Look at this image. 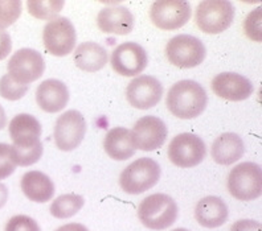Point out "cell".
I'll list each match as a JSON object with an SVG mask.
<instances>
[{"instance_id":"obj_1","label":"cell","mask_w":262,"mask_h":231,"mask_svg":"<svg viewBox=\"0 0 262 231\" xmlns=\"http://www.w3.org/2000/svg\"><path fill=\"white\" fill-rule=\"evenodd\" d=\"M208 95L204 87L191 80L176 82L169 87L166 105L169 113L179 119H193L204 113Z\"/></svg>"},{"instance_id":"obj_2","label":"cell","mask_w":262,"mask_h":231,"mask_svg":"<svg viewBox=\"0 0 262 231\" xmlns=\"http://www.w3.org/2000/svg\"><path fill=\"white\" fill-rule=\"evenodd\" d=\"M138 218L150 230H166L178 218V205L172 197L155 193L146 197L138 208Z\"/></svg>"},{"instance_id":"obj_3","label":"cell","mask_w":262,"mask_h":231,"mask_svg":"<svg viewBox=\"0 0 262 231\" xmlns=\"http://www.w3.org/2000/svg\"><path fill=\"white\" fill-rule=\"evenodd\" d=\"M162 174L159 164L150 158H141L122 170L121 189L127 194H141L157 185Z\"/></svg>"},{"instance_id":"obj_4","label":"cell","mask_w":262,"mask_h":231,"mask_svg":"<svg viewBox=\"0 0 262 231\" xmlns=\"http://www.w3.org/2000/svg\"><path fill=\"white\" fill-rule=\"evenodd\" d=\"M195 19L200 31L208 35H219L233 23L234 8L228 0H204L196 8Z\"/></svg>"},{"instance_id":"obj_5","label":"cell","mask_w":262,"mask_h":231,"mask_svg":"<svg viewBox=\"0 0 262 231\" xmlns=\"http://www.w3.org/2000/svg\"><path fill=\"white\" fill-rule=\"evenodd\" d=\"M228 190L238 201H253L262 193L261 167L254 163H241L230 170Z\"/></svg>"},{"instance_id":"obj_6","label":"cell","mask_w":262,"mask_h":231,"mask_svg":"<svg viewBox=\"0 0 262 231\" xmlns=\"http://www.w3.org/2000/svg\"><path fill=\"white\" fill-rule=\"evenodd\" d=\"M168 61L180 69L196 68L205 60L207 50L204 42L189 35L175 36L166 46Z\"/></svg>"},{"instance_id":"obj_7","label":"cell","mask_w":262,"mask_h":231,"mask_svg":"<svg viewBox=\"0 0 262 231\" xmlns=\"http://www.w3.org/2000/svg\"><path fill=\"white\" fill-rule=\"evenodd\" d=\"M42 42L47 52L56 57L72 53L76 46L77 33L71 20L67 17L51 20L42 31Z\"/></svg>"},{"instance_id":"obj_8","label":"cell","mask_w":262,"mask_h":231,"mask_svg":"<svg viewBox=\"0 0 262 231\" xmlns=\"http://www.w3.org/2000/svg\"><path fill=\"white\" fill-rule=\"evenodd\" d=\"M207 155V147L202 138L193 134H180L168 145V158L179 168H193L202 164Z\"/></svg>"},{"instance_id":"obj_9","label":"cell","mask_w":262,"mask_h":231,"mask_svg":"<svg viewBox=\"0 0 262 231\" xmlns=\"http://www.w3.org/2000/svg\"><path fill=\"white\" fill-rule=\"evenodd\" d=\"M191 15V6L183 0H158L150 8L151 23L162 31L182 28L188 23Z\"/></svg>"},{"instance_id":"obj_10","label":"cell","mask_w":262,"mask_h":231,"mask_svg":"<svg viewBox=\"0 0 262 231\" xmlns=\"http://www.w3.org/2000/svg\"><path fill=\"white\" fill-rule=\"evenodd\" d=\"M7 69L8 75L15 82L29 86V84L37 81L44 74L45 62L37 50L24 48L13 53Z\"/></svg>"},{"instance_id":"obj_11","label":"cell","mask_w":262,"mask_h":231,"mask_svg":"<svg viewBox=\"0 0 262 231\" xmlns=\"http://www.w3.org/2000/svg\"><path fill=\"white\" fill-rule=\"evenodd\" d=\"M86 135V122L77 110H69L61 114L56 120L55 143L58 149L71 152L80 147Z\"/></svg>"},{"instance_id":"obj_12","label":"cell","mask_w":262,"mask_h":231,"mask_svg":"<svg viewBox=\"0 0 262 231\" xmlns=\"http://www.w3.org/2000/svg\"><path fill=\"white\" fill-rule=\"evenodd\" d=\"M131 140L135 149L155 151L164 144L167 139V125L157 116H143L131 130Z\"/></svg>"},{"instance_id":"obj_13","label":"cell","mask_w":262,"mask_h":231,"mask_svg":"<svg viewBox=\"0 0 262 231\" xmlns=\"http://www.w3.org/2000/svg\"><path fill=\"white\" fill-rule=\"evenodd\" d=\"M110 62L114 71L123 77H135L146 69L148 57L143 46L137 42H123L114 49Z\"/></svg>"},{"instance_id":"obj_14","label":"cell","mask_w":262,"mask_h":231,"mask_svg":"<svg viewBox=\"0 0 262 231\" xmlns=\"http://www.w3.org/2000/svg\"><path fill=\"white\" fill-rule=\"evenodd\" d=\"M163 86L151 75H139L128 84L126 98L131 106L138 110L152 109L162 100Z\"/></svg>"},{"instance_id":"obj_15","label":"cell","mask_w":262,"mask_h":231,"mask_svg":"<svg viewBox=\"0 0 262 231\" xmlns=\"http://www.w3.org/2000/svg\"><path fill=\"white\" fill-rule=\"evenodd\" d=\"M10 136L13 141V148L29 149L41 145V124L35 116L29 114H19L11 120Z\"/></svg>"},{"instance_id":"obj_16","label":"cell","mask_w":262,"mask_h":231,"mask_svg":"<svg viewBox=\"0 0 262 231\" xmlns=\"http://www.w3.org/2000/svg\"><path fill=\"white\" fill-rule=\"evenodd\" d=\"M212 90L223 99L241 102L253 94V84L241 74L220 73L212 80Z\"/></svg>"},{"instance_id":"obj_17","label":"cell","mask_w":262,"mask_h":231,"mask_svg":"<svg viewBox=\"0 0 262 231\" xmlns=\"http://www.w3.org/2000/svg\"><path fill=\"white\" fill-rule=\"evenodd\" d=\"M36 102L38 107L49 114H56L67 107L69 102L68 86L58 80H47L38 85L36 90Z\"/></svg>"},{"instance_id":"obj_18","label":"cell","mask_w":262,"mask_h":231,"mask_svg":"<svg viewBox=\"0 0 262 231\" xmlns=\"http://www.w3.org/2000/svg\"><path fill=\"white\" fill-rule=\"evenodd\" d=\"M97 25L101 32L107 35L125 36L134 28V16L126 7H106L99 11Z\"/></svg>"},{"instance_id":"obj_19","label":"cell","mask_w":262,"mask_h":231,"mask_svg":"<svg viewBox=\"0 0 262 231\" xmlns=\"http://www.w3.org/2000/svg\"><path fill=\"white\" fill-rule=\"evenodd\" d=\"M228 206L220 197H204L195 209V218L199 225L207 228L220 227L228 221Z\"/></svg>"},{"instance_id":"obj_20","label":"cell","mask_w":262,"mask_h":231,"mask_svg":"<svg viewBox=\"0 0 262 231\" xmlns=\"http://www.w3.org/2000/svg\"><path fill=\"white\" fill-rule=\"evenodd\" d=\"M245 153L243 139L233 132H227L213 141L211 148L212 159L219 165H230L240 160Z\"/></svg>"},{"instance_id":"obj_21","label":"cell","mask_w":262,"mask_h":231,"mask_svg":"<svg viewBox=\"0 0 262 231\" xmlns=\"http://www.w3.org/2000/svg\"><path fill=\"white\" fill-rule=\"evenodd\" d=\"M21 190L28 199L37 203L48 202L55 196V184L40 170H31L21 177Z\"/></svg>"},{"instance_id":"obj_22","label":"cell","mask_w":262,"mask_h":231,"mask_svg":"<svg viewBox=\"0 0 262 231\" xmlns=\"http://www.w3.org/2000/svg\"><path fill=\"white\" fill-rule=\"evenodd\" d=\"M74 64L80 70L96 73L109 62V55L102 46L93 41L82 42L74 52Z\"/></svg>"},{"instance_id":"obj_23","label":"cell","mask_w":262,"mask_h":231,"mask_svg":"<svg viewBox=\"0 0 262 231\" xmlns=\"http://www.w3.org/2000/svg\"><path fill=\"white\" fill-rule=\"evenodd\" d=\"M103 148L109 158L117 161H125L133 158L137 151L131 140L130 130L123 127H115L106 134Z\"/></svg>"},{"instance_id":"obj_24","label":"cell","mask_w":262,"mask_h":231,"mask_svg":"<svg viewBox=\"0 0 262 231\" xmlns=\"http://www.w3.org/2000/svg\"><path fill=\"white\" fill-rule=\"evenodd\" d=\"M85 199L80 194H64L60 196L52 202L51 205V214L57 219H67L71 218L73 215L80 212L82 209Z\"/></svg>"},{"instance_id":"obj_25","label":"cell","mask_w":262,"mask_h":231,"mask_svg":"<svg viewBox=\"0 0 262 231\" xmlns=\"http://www.w3.org/2000/svg\"><path fill=\"white\" fill-rule=\"evenodd\" d=\"M28 12L38 20H53L64 8L62 0H28Z\"/></svg>"},{"instance_id":"obj_26","label":"cell","mask_w":262,"mask_h":231,"mask_svg":"<svg viewBox=\"0 0 262 231\" xmlns=\"http://www.w3.org/2000/svg\"><path fill=\"white\" fill-rule=\"evenodd\" d=\"M21 6L20 0H0V31L16 23L21 15Z\"/></svg>"},{"instance_id":"obj_27","label":"cell","mask_w":262,"mask_h":231,"mask_svg":"<svg viewBox=\"0 0 262 231\" xmlns=\"http://www.w3.org/2000/svg\"><path fill=\"white\" fill-rule=\"evenodd\" d=\"M29 86L20 85L6 74L0 78V95L7 100H19L28 93Z\"/></svg>"},{"instance_id":"obj_28","label":"cell","mask_w":262,"mask_h":231,"mask_svg":"<svg viewBox=\"0 0 262 231\" xmlns=\"http://www.w3.org/2000/svg\"><path fill=\"white\" fill-rule=\"evenodd\" d=\"M11 149H12L13 161L20 167L33 165V164L40 160V158L42 156V152H44L42 144L35 148H29V149H17V148H13L11 145Z\"/></svg>"},{"instance_id":"obj_29","label":"cell","mask_w":262,"mask_h":231,"mask_svg":"<svg viewBox=\"0 0 262 231\" xmlns=\"http://www.w3.org/2000/svg\"><path fill=\"white\" fill-rule=\"evenodd\" d=\"M261 8L252 11L244 21V32L252 41L261 42Z\"/></svg>"},{"instance_id":"obj_30","label":"cell","mask_w":262,"mask_h":231,"mask_svg":"<svg viewBox=\"0 0 262 231\" xmlns=\"http://www.w3.org/2000/svg\"><path fill=\"white\" fill-rule=\"evenodd\" d=\"M16 169V164L12 158L11 145L0 143V180H4Z\"/></svg>"},{"instance_id":"obj_31","label":"cell","mask_w":262,"mask_h":231,"mask_svg":"<svg viewBox=\"0 0 262 231\" xmlns=\"http://www.w3.org/2000/svg\"><path fill=\"white\" fill-rule=\"evenodd\" d=\"M6 231H41L37 222L28 215H15L7 222Z\"/></svg>"},{"instance_id":"obj_32","label":"cell","mask_w":262,"mask_h":231,"mask_svg":"<svg viewBox=\"0 0 262 231\" xmlns=\"http://www.w3.org/2000/svg\"><path fill=\"white\" fill-rule=\"evenodd\" d=\"M230 231H262L261 223L253 219H240L230 227Z\"/></svg>"},{"instance_id":"obj_33","label":"cell","mask_w":262,"mask_h":231,"mask_svg":"<svg viewBox=\"0 0 262 231\" xmlns=\"http://www.w3.org/2000/svg\"><path fill=\"white\" fill-rule=\"evenodd\" d=\"M11 50H12L11 36L6 31H0V61L10 55Z\"/></svg>"},{"instance_id":"obj_34","label":"cell","mask_w":262,"mask_h":231,"mask_svg":"<svg viewBox=\"0 0 262 231\" xmlns=\"http://www.w3.org/2000/svg\"><path fill=\"white\" fill-rule=\"evenodd\" d=\"M56 231H89L86 226L81 225V223H68V225L61 226Z\"/></svg>"},{"instance_id":"obj_35","label":"cell","mask_w":262,"mask_h":231,"mask_svg":"<svg viewBox=\"0 0 262 231\" xmlns=\"http://www.w3.org/2000/svg\"><path fill=\"white\" fill-rule=\"evenodd\" d=\"M7 199H8V189L6 185L0 184V209L6 205Z\"/></svg>"},{"instance_id":"obj_36","label":"cell","mask_w":262,"mask_h":231,"mask_svg":"<svg viewBox=\"0 0 262 231\" xmlns=\"http://www.w3.org/2000/svg\"><path fill=\"white\" fill-rule=\"evenodd\" d=\"M7 124V115L4 113V109L0 105V130H3Z\"/></svg>"},{"instance_id":"obj_37","label":"cell","mask_w":262,"mask_h":231,"mask_svg":"<svg viewBox=\"0 0 262 231\" xmlns=\"http://www.w3.org/2000/svg\"><path fill=\"white\" fill-rule=\"evenodd\" d=\"M172 231H189V230H187V228H175V230H172Z\"/></svg>"}]
</instances>
